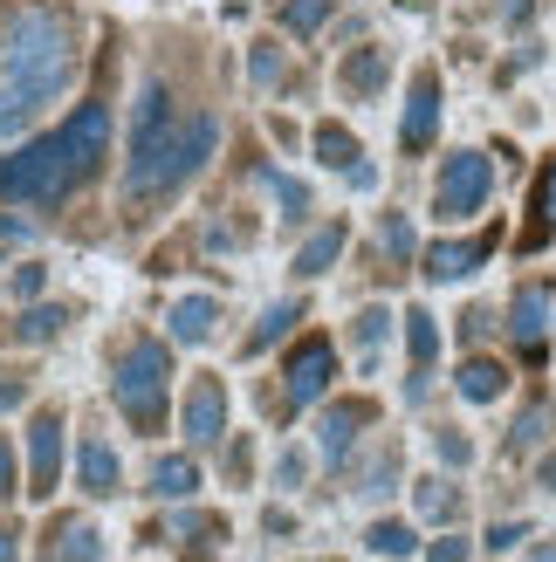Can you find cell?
<instances>
[{
  "instance_id": "cell-40",
  "label": "cell",
  "mask_w": 556,
  "mask_h": 562,
  "mask_svg": "<svg viewBox=\"0 0 556 562\" xmlns=\"http://www.w3.org/2000/svg\"><path fill=\"white\" fill-rule=\"evenodd\" d=\"M536 473H543V487H549V494H556V453H549V460H543V467H536Z\"/></svg>"
},
{
  "instance_id": "cell-16",
  "label": "cell",
  "mask_w": 556,
  "mask_h": 562,
  "mask_svg": "<svg viewBox=\"0 0 556 562\" xmlns=\"http://www.w3.org/2000/svg\"><path fill=\"white\" fill-rule=\"evenodd\" d=\"M502 391H509V371H502L494 357H467V363H460V398H467V405H494Z\"/></svg>"
},
{
  "instance_id": "cell-24",
  "label": "cell",
  "mask_w": 556,
  "mask_h": 562,
  "mask_svg": "<svg viewBox=\"0 0 556 562\" xmlns=\"http://www.w3.org/2000/svg\"><path fill=\"white\" fill-rule=\"evenodd\" d=\"M412 508H420L426 521H454L460 515V494L447 481H420V487H412Z\"/></svg>"
},
{
  "instance_id": "cell-22",
  "label": "cell",
  "mask_w": 556,
  "mask_h": 562,
  "mask_svg": "<svg viewBox=\"0 0 556 562\" xmlns=\"http://www.w3.org/2000/svg\"><path fill=\"white\" fill-rule=\"evenodd\" d=\"M296 323H302V302H275V308H268V316H262L255 329H247V357H262L268 344H282V336H289Z\"/></svg>"
},
{
  "instance_id": "cell-21",
  "label": "cell",
  "mask_w": 556,
  "mask_h": 562,
  "mask_svg": "<svg viewBox=\"0 0 556 562\" xmlns=\"http://www.w3.org/2000/svg\"><path fill=\"white\" fill-rule=\"evenodd\" d=\"M378 247H385V268H378V274H405V268H412V220H405V213H385Z\"/></svg>"
},
{
  "instance_id": "cell-18",
  "label": "cell",
  "mask_w": 556,
  "mask_h": 562,
  "mask_svg": "<svg viewBox=\"0 0 556 562\" xmlns=\"http://www.w3.org/2000/svg\"><path fill=\"white\" fill-rule=\"evenodd\" d=\"M344 240H351V227H344V220H323V227H316L310 240H302V255H296V274H323L330 261L344 255Z\"/></svg>"
},
{
  "instance_id": "cell-35",
  "label": "cell",
  "mask_w": 556,
  "mask_h": 562,
  "mask_svg": "<svg viewBox=\"0 0 556 562\" xmlns=\"http://www.w3.org/2000/svg\"><path fill=\"white\" fill-rule=\"evenodd\" d=\"M522 542V521H502V528H488V549H515Z\"/></svg>"
},
{
  "instance_id": "cell-36",
  "label": "cell",
  "mask_w": 556,
  "mask_h": 562,
  "mask_svg": "<svg viewBox=\"0 0 556 562\" xmlns=\"http://www.w3.org/2000/svg\"><path fill=\"white\" fill-rule=\"evenodd\" d=\"M14 295H42V268H14Z\"/></svg>"
},
{
  "instance_id": "cell-28",
  "label": "cell",
  "mask_w": 556,
  "mask_h": 562,
  "mask_svg": "<svg viewBox=\"0 0 556 562\" xmlns=\"http://www.w3.org/2000/svg\"><path fill=\"white\" fill-rule=\"evenodd\" d=\"M530 213L543 220V227H556V158L536 172V192H530Z\"/></svg>"
},
{
  "instance_id": "cell-32",
  "label": "cell",
  "mask_w": 556,
  "mask_h": 562,
  "mask_svg": "<svg viewBox=\"0 0 556 562\" xmlns=\"http://www.w3.org/2000/svg\"><path fill=\"white\" fill-rule=\"evenodd\" d=\"M543 426H549V412H543V405H530V412L515 418V446H530V439H543Z\"/></svg>"
},
{
  "instance_id": "cell-9",
  "label": "cell",
  "mask_w": 556,
  "mask_h": 562,
  "mask_svg": "<svg viewBox=\"0 0 556 562\" xmlns=\"http://www.w3.org/2000/svg\"><path fill=\"white\" fill-rule=\"evenodd\" d=\"M440 137V69H420L412 76V103H405V124H399V145L420 158Z\"/></svg>"
},
{
  "instance_id": "cell-13",
  "label": "cell",
  "mask_w": 556,
  "mask_h": 562,
  "mask_svg": "<svg viewBox=\"0 0 556 562\" xmlns=\"http://www.w3.org/2000/svg\"><path fill=\"white\" fill-rule=\"evenodd\" d=\"M405 350H412V378H405V391H412V398H426L433 357H440V329H433L426 308H412V316H405Z\"/></svg>"
},
{
  "instance_id": "cell-23",
  "label": "cell",
  "mask_w": 556,
  "mask_h": 562,
  "mask_svg": "<svg viewBox=\"0 0 556 562\" xmlns=\"http://www.w3.org/2000/svg\"><path fill=\"white\" fill-rule=\"evenodd\" d=\"M344 90L351 97H378L385 90V48H357L344 63Z\"/></svg>"
},
{
  "instance_id": "cell-29",
  "label": "cell",
  "mask_w": 556,
  "mask_h": 562,
  "mask_svg": "<svg viewBox=\"0 0 556 562\" xmlns=\"http://www.w3.org/2000/svg\"><path fill=\"white\" fill-rule=\"evenodd\" d=\"M385 323H392L385 308H365V316H357V350H365V363H371V357H378V344H385Z\"/></svg>"
},
{
  "instance_id": "cell-8",
  "label": "cell",
  "mask_w": 556,
  "mask_h": 562,
  "mask_svg": "<svg viewBox=\"0 0 556 562\" xmlns=\"http://www.w3.org/2000/svg\"><path fill=\"white\" fill-rule=\"evenodd\" d=\"M63 481V412H35V426H27V494H55Z\"/></svg>"
},
{
  "instance_id": "cell-31",
  "label": "cell",
  "mask_w": 556,
  "mask_h": 562,
  "mask_svg": "<svg viewBox=\"0 0 556 562\" xmlns=\"http://www.w3.org/2000/svg\"><path fill=\"white\" fill-rule=\"evenodd\" d=\"M467 549H475L467 536H440V542L426 549V562H467Z\"/></svg>"
},
{
  "instance_id": "cell-26",
  "label": "cell",
  "mask_w": 556,
  "mask_h": 562,
  "mask_svg": "<svg viewBox=\"0 0 556 562\" xmlns=\"http://www.w3.org/2000/svg\"><path fill=\"white\" fill-rule=\"evenodd\" d=\"M330 8H337V0H282V27L289 35H316L330 21Z\"/></svg>"
},
{
  "instance_id": "cell-4",
  "label": "cell",
  "mask_w": 556,
  "mask_h": 562,
  "mask_svg": "<svg viewBox=\"0 0 556 562\" xmlns=\"http://www.w3.org/2000/svg\"><path fill=\"white\" fill-rule=\"evenodd\" d=\"M165 398H173V357L165 344L137 336L118 357V412L131 418V432H165Z\"/></svg>"
},
{
  "instance_id": "cell-33",
  "label": "cell",
  "mask_w": 556,
  "mask_h": 562,
  "mask_svg": "<svg viewBox=\"0 0 556 562\" xmlns=\"http://www.w3.org/2000/svg\"><path fill=\"white\" fill-rule=\"evenodd\" d=\"M21 494V473H14V446L0 439V501H14Z\"/></svg>"
},
{
  "instance_id": "cell-2",
  "label": "cell",
  "mask_w": 556,
  "mask_h": 562,
  "mask_svg": "<svg viewBox=\"0 0 556 562\" xmlns=\"http://www.w3.org/2000/svg\"><path fill=\"white\" fill-rule=\"evenodd\" d=\"M220 145V124L207 110L179 117V103L165 97V82H145V103H137V131H131V172H124V200L152 206L165 192H179Z\"/></svg>"
},
{
  "instance_id": "cell-38",
  "label": "cell",
  "mask_w": 556,
  "mask_h": 562,
  "mask_svg": "<svg viewBox=\"0 0 556 562\" xmlns=\"http://www.w3.org/2000/svg\"><path fill=\"white\" fill-rule=\"evenodd\" d=\"M255 82H275V48H268V42L255 48Z\"/></svg>"
},
{
  "instance_id": "cell-19",
  "label": "cell",
  "mask_w": 556,
  "mask_h": 562,
  "mask_svg": "<svg viewBox=\"0 0 556 562\" xmlns=\"http://www.w3.org/2000/svg\"><path fill=\"white\" fill-rule=\"evenodd\" d=\"M213 323H220V302H213V295H186V302L173 308V336H179V344H207Z\"/></svg>"
},
{
  "instance_id": "cell-10",
  "label": "cell",
  "mask_w": 556,
  "mask_h": 562,
  "mask_svg": "<svg viewBox=\"0 0 556 562\" xmlns=\"http://www.w3.org/2000/svg\"><path fill=\"white\" fill-rule=\"evenodd\" d=\"M186 439L192 446H213L220 432H227V391H220V378H192V391H186Z\"/></svg>"
},
{
  "instance_id": "cell-7",
  "label": "cell",
  "mask_w": 556,
  "mask_h": 562,
  "mask_svg": "<svg viewBox=\"0 0 556 562\" xmlns=\"http://www.w3.org/2000/svg\"><path fill=\"white\" fill-rule=\"evenodd\" d=\"M509 336H515V350H522V363L530 371H543V357H549V289L543 281H530V289H515V302H509Z\"/></svg>"
},
{
  "instance_id": "cell-27",
  "label": "cell",
  "mask_w": 556,
  "mask_h": 562,
  "mask_svg": "<svg viewBox=\"0 0 556 562\" xmlns=\"http://www.w3.org/2000/svg\"><path fill=\"white\" fill-rule=\"evenodd\" d=\"M365 542H371L378 555H412V549H420V536H412L405 521H371V528H365Z\"/></svg>"
},
{
  "instance_id": "cell-30",
  "label": "cell",
  "mask_w": 556,
  "mask_h": 562,
  "mask_svg": "<svg viewBox=\"0 0 556 562\" xmlns=\"http://www.w3.org/2000/svg\"><path fill=\"white\" fill-rule=\"evenodd\" d=\"M262 179H268V192H275V200L289 206V220H302V213H310V192H302L296 179H282V172H262Z\"/></svg>"
},
{
  "instance_id": "cell-11",
  "label": "cell",
  "mask_w": 556,
  "mask_h": 562,
  "mask_svg": "<svg viewBox=\"0 0 556 562\" xmlns=\"http://www.w3.org/2000/svg\"><path fill=\"white\" fill-rule=\"evenodd\" d=\"M371 418H378L371 398H344V405H330V412H323V426H316V432H323V460H344Z\"/></svg>"
},
{
  "instance_id": "cell-3",
  "label": "cell",
  "mask_w": 556,
  "mask_h": 562,
  "mask_svg": "<svg viewBox=\"0 0 556 562\" xmlns=\"http://www.w3.org/2000/svg\"><path fill=\"white\" fill-rule=\"evenodd\" d=\"M76 63H82V48H76V21L63 8L14 14V35L0 48V137L21 131L35 110H48L63 97Z\"/></svg>"
},
{
  "instance_id": "cell-6",
  "label": "cell",
  "mask_w": 556,
  "mask_h": 562,
  "mask_svg": "<svg viewBox=\"0 0 556 562\" xmlns=\"http://www.w3.org/2000/svg\"><path fill=\"white\" fill-rule=\"evenodd\" d=\"M282 378H289V384H282V398H289V405H310V398H323V391H330V378H337V344H330V336H310V344H296Z\"/></svg>"
},
{
  "instance_id": "cell-1",
  "label": "cell",
  "mask_w": 556,
  "mask_h": 562,
  "mask_svg": "<svg viewBox=\"0 0 556 562\" xmlns=\"http://www.w3.org/2000/svg\"><path fill=\"white\" fill-rule=\"evenodd\" d=\"M110 151V103H76L69 124L42 131L35 145H21L0 158V200L14 206H63L69 192L97 179V165Z\"/></svg>"
},
{
  "instance_id": "cell-39",
  "label": "cell",
  "mask_w": 556,
  "mask_h": 562,
  "mask_svg": "<svg viewBox=\"0 0 556 562\" xmlns=\"http://www.w3.org/2000/svg\"><path fill=\"white\" fill-rule=\"evenodd\" d=\"M21 555V542H14V528H0V562H14Z\"/></svg>"
},
{
  "instance_id": "cell-17",
  "label": "cell",
  "mask_w": 556,
  "mask_h": 562,
  "mask_svg": "<svg viewBox=\"0 0 556 562\" xmlns=\"http://www.w3.org/2000/svg\"><path fill=\"white\" fill-rule=\"evenodd\" d=\"M48 562H103V536L90 521H55V536H48Z\"/></svg>"
},
{
  "instance_id": "cell-34",
  "label": "cell",
  "mask_w": 556,
  "mask_h": 562,
  "mask_svg": "<svg viewBox=\"0 0 556 562\" xmlns=\"http://www.w3.org/2000/svg\"><path fill=\"white\" fill-rule=\"evenodd\" d=\"M440 460H447V467H467V439H460V432H440Z\"/></svg>"
},
{
  "instance_id": "cell-5",
  "label": "cell",
  "mask_w": 556,
  "mask_h": 562,
  "mask_svg": "<svg viewBox=\"0 0 556 562\" xmlns=\"http://www.w3.org/2000/svg\"><path fill=\"white\" fill-rule=\"evenodd\" d=\"M494 192V165L481 151H454L447 165H440V186H433V213L440 220H475L488 206Z\"/></svg>"
},
{
  "instance_id": "cell-15",
  "label": "cell",
  "mask_w": 556,
  "mask_h": 562,
  "mask_svg": "<svg viewBox=\"0 0 556 562\" xmlns=\"http://www.w3.org/2000/svg\"><path fill=\"white\" fill-rule=\"evenodd\" d=\"M76 481H82V494H118V453L97 432L76 446Z\"/></svg>"
},
{
  "instance_id": "cell-14",
  "label": "cell",
  "mask_w": 556,
  "mask_h": 562,
  "mask_svg": "<svg viewBox=\"0 0 556 562\" xmlns=\"http://www.w3.org/2000/svg\"><path fill=\"white\" fill-rule=\"evenodd\" d=\"M316 158L330 165V172H344V179H371V165H357L365 145H357L344 124H316Z\"/></svg>"
},
{
  "instance_id": "cell-25",
  "label": "cell",
  "mask_w": 556,
  "mask_h": 562,
  "mask_svg": "<svg viewBox=\"0 0 556 562\" xmlns=\"http://www.w3.org/2000/svg\"><path fill=\"white\" fill-rule=\"evenodd\" d=\"M63 323H69V308H27V316L14 323V336H21V344H48V336H63Z\"/></svg>"
},
{
  "instance_id": "cell-42",
  "label": "cell",
  "mask_w": 556,
  "mask_h": 562,
  "mask_svg": "<svg viewBox=\"0 0 556 562\" xmlns=\"http://www.w3.org/2000/svg\"><path fill=\"white\" fill-rule=\"evenodd\" d=\"M399 8H412V0H399Z\"/></svg>"
},
{
  "instance_id": "cell-41",
  "label": "cell",
  "mask_w": 556,
  "mask_h": 562,
  "mask_svg": "<svg viewBox=\"0 0 556 562\" xmlns=\"http://www.w3.org/2000/svg\"><path fill=\"white\" fill-rule=\"evenodd\" d=\"M530 562H556V542H543V549H530Z\"/></svg>"
},
{
  "instance_id": "cell-20",
  "label": "cell",
  "mask_w": 556,
  "mask_h": 562,
  "mask_svg": "<svg viewBox=\"0 0 556 562\" xmlns=\"http://www.w3.org/2000/svg\"><path fill=\"white\" fill-rule=\"evenodd\" d=\"M152 494H158V501H186V494H200V467L179 460V453H165V460L152 467Z\"/></svg>"
},
{
  "instance_id": "cell-12",
  "label": "cell",
  "mask_w": 556,
  "mask_h": 562,
  "mask_svg": "<svg viewBox=\"0 0 556 562\" xmlns=\"http://www.w3.org/2000/svg\"><path fill=\"white\" fill-rule=\"evenodd\" d=\"M488 255H494V234H481V240H433L420 261H426L433 281H460L467 268H481Z\"/></svg>"
},
{
  "instance_id": "cell-37",
  "label": "cell",
  "mask_w": 556,
  "mask_h": 562,
  "mask_svg": "<svg viewBox=\"0 0 556 562\" xmlns=\"http://www.w3.org/2000/svg\"><path fill=\"white\" fill-rule=\"evenodd\" d=\"M21 398H27V384H21V378H0V412L21 405Z\"/></svg>"
}]
</instances>
